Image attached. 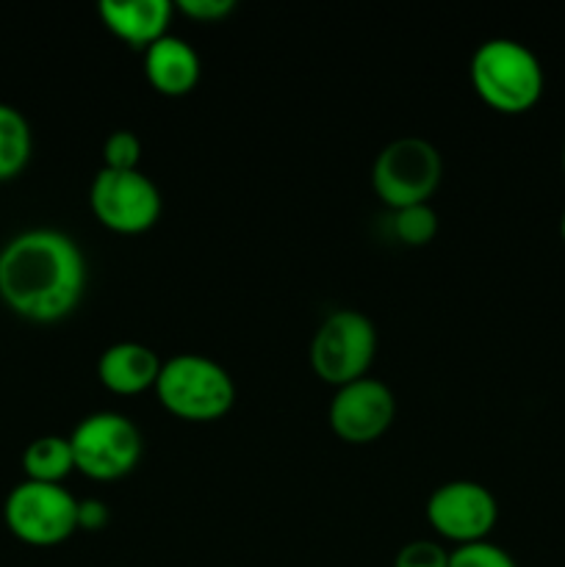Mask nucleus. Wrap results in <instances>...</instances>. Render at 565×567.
<instances>
[{"mask_svg":"<svg viewBox=\"0 0 565 567\" xmlns=\"http://www.w3.org/2000/svg\"><path fill=\"white\" fill-rule=\"evenodd\" d=\"M86 291V258L66 233L31 227L0 247V302L20 319H66Z\"/></svg>","mask_w":565,"mask_h":567,"instance_id":"nucleus-1","label":"nucleus"},{"mask_svg":"<svg viewBox=\"0 0 565 567\" xmlns=\"http://www.w3.org/2000/svg\"><path fill=\"white\" fill-rule=\"evenodd\" d=\"M471 86L482 103L502 114H524L543 94V66L524 42L507 37L485 39L469 64Z\"/></svg>","mask_w":565,"mask_h":567,"instance_id":"nucleus-2","label":"nucleus"},{"mask_svg":"<svg viewBox=\"0 0 565 567\" xmlns=\"http://www.w3.org/2000/svg\"><path fill=\"white\" fill-rule=\"evenodd\" d=\"M155 396L183 421H216L230 413L236 382L216 360L183 352L161 365Z\"/></svg>","mask_w":565,"mask_h":567,"instance_id":"nucleus-3","label":"nucleus"},{"mask_svg":"<svg viewBox=\"0 0 565 567\" xmlns=\"http://www.w3.org/2000/svg\"><path fill=\"white\" fill-rule=\"evenodd\" d=\"M443 177L441 153L432 142L421 136H399L388 142L371 166L374 194L399 210L408 205L430 203Z\"/></svg>","mask_w":565,"mask_h":567,"instance_id":"nucleus-4","label":"nucleus"},{"mask_svg":"<svg viewBox=\"0 0 565 567\" xmlns=\"http://www.w3.org/2000/svg\"><path fill=\"white\" fill-rule=\"evenodd\" d=\"M3 520L25 546H59L78 532V498L64 485L22 480L6 496Z\"/></svg>","mask_w":565,"mask_h":567,"instance_id":"nucleus-5","label":"nucleus"},{"mask_svg":"<svg viewBox=\"0 0 565 567\" xmlns=\"http://www.w3.org/2000/svg\"><path fill=\"white\" fill-rule=\"evenodd\" d=\"M75 471L97 482L131 474L142 460V432L127 415L100 410L75 424L70 435Z\"/></svg>","mask_w":565,"mask_h":567,"instance_id":"nucleus-6","label":"nucleus"},{"mask_svg":"<svg viewBox=\"0 0 565 567\" xmlns=\"http://www.w3.org/2000/svg\"><path fill=\"white\" fill-rule=\"evenodd\" d=\"M377 354V330L360 310H336L316 330L310 343V365L327 385H349L369 377Z\"/></svg>","mask_w":565,"mask_h":567,"instance_id":"nucleus-7","label":"nucleus"},{"mask_svg":"<svg viewBox=\"0 0 565 567\" xmlns=\"http://www.w3.org/2000/svg\"><path fill=\"white\" fill-rule=\"evenodd\" d=\"M89 205L100 225L125 236L150 230L161 216L158 186L142 169H100L89 188Z\"/></svg>","mask_w":565,"mask_h":567,"instance_id":"nucleus-8","label":"nucleus"},{"mask_svg":"<svg viewBox=\"0 0 565 567\" xmlns=\"http://www.w3.org/2000/svg\"><path fill=\"white\" fill-rule=\"evenodd\" d=\"M427 520L438 535L458 546L487 540L499 520L496 496L482 482H443L427 498Z\"/></svg>","mask_w":565,"mask_h":567,"instance_id":"nucleus-9","label":"nucleus"},{"mask_svg":"<svg viewBox=\"0 0 565 567\" xmlns=\"http://www.w3.org/2000/svg\"><path fill=\"white\" fill-rule=\"evenodd\" d=\"M393 419H397V396L386 382L374 377H360L349 385L336 388L327 410L330 430L355 446L386 435Z\"/></svg>","mask_w":565,"mask_h":567,"instance_id":"nucleus-10","label":"nucleus"},{"mask_svg":"<svg viewBox=\"0 0 565 567\" xmlns=\"http://www.w3.org/2000/svg\"><path fill=\"white\" fill-rule=\"evenodd\" d=\"M161 365H164V360L155 354V349L138 341H116L100 354L97 377L111 393L136 396L147 388H155Z\"/></svg>","mask_w":565,"mask_h":567,"instance_id":"nucleus-11","label":"nucleus"},{"mask_svg":"<svg viewBox=\"0 0 565 567\" xmlns=\"http://www.w3.org/2000/svg\"><path fill=\"white\" fill-rule=\"evenodd\" d=\"M199 55L186 39L166 33L144 50V75L155 92L183 97L199 83Z\"/></svg>","mask_w":565,"mask_h":567,"instance_id":"nucleus-12","label":"nucleus"},{"mask_svg":"<svg viewBox=\"0 0 565 567\" xmlns=\"http://www.w3.org/2000/svg\"><path fill=\"white\" fill-rule=\"evenodd\" d=\"M97 11L103 25L133 48L147 50L155 39L170 33V0H100Z\"/></svg>","mask_w":565,"mask_h":567,"instance_id":"nucleus-13","label":"nucleus"},{"mask_svg":"<svg viewBox=\"0 0 565 567\" xmlns=\"http://www.w3.org/2000/svg\"><path fill=\"white\" fill-rule=\"evenodd\" d=\"M22 471H25V480L61 485L75 471L70 437L42 435L28 443L22 452Z\"/></svg>","mask_w":565,"mask_h":567,"instance_id":"nucleus-14","label":"nucleus"},{"mask_svg":"<svg viewBox=\"0 0 565 567\" xmlns=\"http://www.w3.org/2000/svg\"><path fill=\"white\" fill-rule=\"evenodd\" d=\"M33 136L25 114L9 103H0V183L20 175L31 161Z\"/></svg>","mask_w":565,"mask_h":567,"instance_id":"nucleus-15","label":"nucleus"},{"mask_svg":"<svg viewBox=\"0 0 565 567\" xmlns=\"http://www.w3.org/2000/svg\"><path fill=\"white\" fill-rule=\"evenodd\" d=\"M393 233L408 247H424L438 233V214L430 203L393 210Z\"/></svg>","mask_w":565,"mask_h":567,"instance_id":"nucleus-16","label":"nucleus"},{"mask_svg":"<svg viewBox=\"0 0 565 567\" xmlns=\"http://www.w3.org/2000/svg\"><path fill=\"white\" fill-rule=\"evenodd\" d=\"M449 567H518L502 546L491 540L469 543L449 551Z\"/></svg>","mask_w":565,"mask_h":567,"instance_id":"nucleus-17","label":"nucleus"},{"mask_svg":"<svg viewBox=\"0 0 565 567\" xmlns=\"http://www.w3.org/2000/svg\"><path fill=\"white\" fill-rule=\"evenodd\" d=\"M142 138L133 131H114L103 142V169H138Z\"/></svg>","mask_w":565,"mask_h":567,"instance_id":"nucleus-18","label":"nucleus"},{"mask_svg":"<svg viewBox=\"0 0 565 567\" xmlns=\"http://www.w3.org/2000/svg\"><path fill=\"white\" fill-rule=\"evenodd\" d=\"M393 567H449V551L435 540H413L399 548Z\"/></svg>","mask_w":565,"mask_h":567,"instance_id":"nucleus-19","label":"nucleus"},{"mask_svg":"<svg viewBox=\"0 0 565 567\" xmlns=\"http://www.w3.org/2000/svg\"><path fill=\"white\" fill-rule=\"evenodd\" d=\"M177 9L197 22H219L236 11V0H177Z\"/></svg>","mask_w":565,"mask_h":567,"instance_id":"nucleus-20","label":"nucleus"},{"mask_svg":"<svg viewBox=\"0 0 565 567\" xmlns=\"http://www.w3.org/2000/svg\"><path fill=\"white\" fill-rule=\"evenodd\" d=\"M109 524V504L100 498H78V529L100 532Z\"/></svg>","mask_w":565,"mask_h":567,"instance_id":"nucleus-21","label":"nucleus"},{"mask_svg":"<svg viewBox=\"0 0 565 567\" xmlns=\"http://www.w3.org/2000/svg\"><path fill=\"white\" fill-rule=\"evenodd\" d=\"M559 236H563V241H565V210H563V216H559Z\"/></svg>","mask_w":565,"mask_h":567,"instance_id":"nucleus-22","label":"nucleus"},{"mask_svg":"<svg viewBox=\"0 0 565 567\" xmlns=\"http://www.w3.org/2000/svg\"><path fill=\"white\" fill-rule=\"evenodd\" d=\"M563 169H565V150H563Z\"/></svg>","mask_w":565,"mask_h":567,"instance_id":"nucleus-23","label":"nucleus"}]
</instances>
